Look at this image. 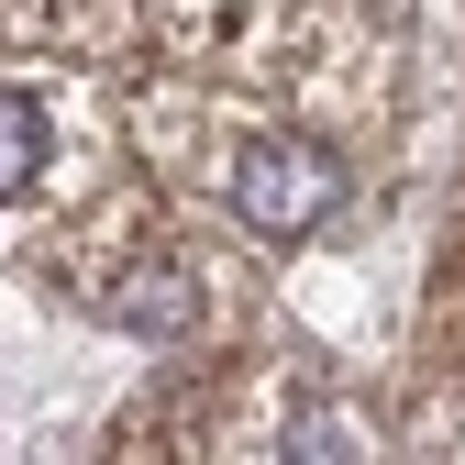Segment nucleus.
I'll use <instances>...</instances> for the list:
<instances>
[{
  "mask_svg": "<svg viewBox=\"0 0 465 465\" xmlns=\"http://www.w3.org/2000/svg\"><path fill=\"white\" fill-rule=\"evenodd\" d=\"M343 200V155L322 134H255L244 166H232V211H244L266 244H300V232H322Z\"/></svg>",
  "mask_w": 465,
  "mask_h": 465,
  "instance_id": "f257e3e1",
  "label": "nucleus"
},
{
  "mask_svg": "<svg viewBox=\"0 0 465 465\" xmlns=\"http://www.w3.org/2000/svg\"><path fill=\"white\" fill-rule=\"evenodd\" d=\"M277 454H288V465H332V454H366V421H355V411H332V399H311V411H288Z\"/></svg>",
  "mask_w": 465,
  "mask_h": 465,
  "instance_id": "20e7f679",
  "label": "nucleus"
},
{
  "mask_svg": "<svg viewBox=\"0 0 465 465\" xmlns=\"http://www.w3.org/2000/svg\"><path fill=\"white\" fill-rule=\"evenodd\" d=\"M45 155H55L45 100H34V89H0V200H23V189L45 178Z\"/></svg>",
  "mask_w": 465,
  "mask_h": 465,
  "instance_id": "f03ea898",
  "label": "nucleus"
},
{
  "mask_svg": "<svg viewBox=\"0 0 465 465\" xmlns=\"http://www.w3.org/2000/svg\"><path fill=\"white\" fill-rule=\"evenodd\" d=\"M189 311H200V300H189L178 266H134L123 300H111V322H123V332H189Z\"/></svg>",
  "mask_w": 465,
  "mask_h": 465,
  "instance_id": "7ed1b4c3",
  "label": "nucleus"
}]
</instances>
